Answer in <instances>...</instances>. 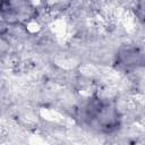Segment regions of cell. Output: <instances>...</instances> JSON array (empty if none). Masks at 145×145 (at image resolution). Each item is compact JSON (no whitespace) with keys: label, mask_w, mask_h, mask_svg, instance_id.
Segmentation results:
<instances>
[{"label":"cell","mask_w":145,"mask_h":145,"mask_svg":"<svg viewBox=\"0 0 145 145\" xmlns=\"http://www.w3.org/2000/svg\"><path fill=\"white\" fill-rule=\"evenodd\" d=\"M86 119L101 130H112L118 125V114L113 106L108 103L95 102L86 108Z\"/></svg>","instance_id":"cell-1"},{"label":"cell","mask_w":145,"mask_h":145,"mask_svg":"<svg viewBox=\"0 0 145 145\" xmlns=\"http://www.w3.org/2000/svg\"><path fill=\"white\" fill-rule=\"evenodd\" d=\"M8 10V15H12L15 18H22L23 15H28L31 9L23 0H10L7 3V8L3 7V11Z\"/></svg>","instance_id":"cell-2"},{"label":"cell","mask_w":145,"mask_h":145,"mask_svg":"<svg viewBox=\"0 0 145 145\" xmlns=\"http://www.w3.org/2000/svg\"><path fill=\"white\" fill-rule=\"evenodd\" d=\"M139 9H140L142 11H144V15H145V0H142V1H140Z\"/></svg>","instance_id":"cell-3"}]
</instances>
